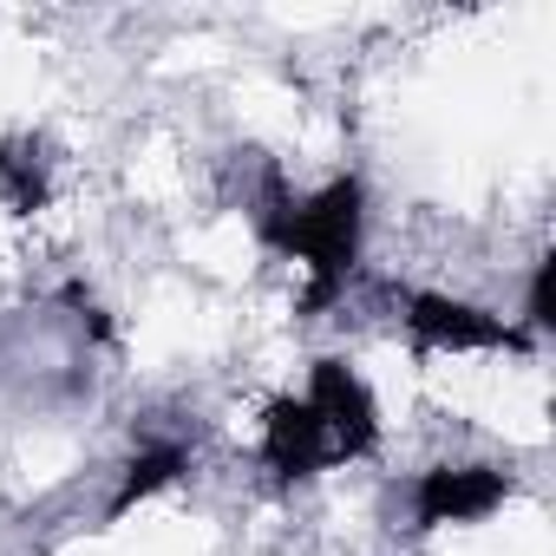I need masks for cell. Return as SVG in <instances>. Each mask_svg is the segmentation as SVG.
Masks as SVG:
<instances>
[{"instance_id": "4", "label": "cell", "mask_w": 556, "mask_h": 556, "mask_svg": "<svg viewBox=\"0 0 556 556\" xmlns=\"http://www.w3.org/2000/svg\"><path fill=\"white\" fill-rule=\"evenodd\" d=\"M255 465L275 471L282 484H308L321 471H334V445L315 419V406L302 393H275L262 406V426H255Z\"/></svg>"}, {"instance_id": "5", "label": "cell", "mask_w": 556, "mask_h": 556, "mask_svg": "<svg viewBox=\"0 0 556 556\" xmlns=\"http://www.w3.org/2000/svg\"><path fill=\"white\" fill-rule=\"evenodd\" d=\"M190 465H197L190 439H170V432H151V439H138V445H131V458L118 465V484H112V497H105V517H125V510H138L144 497L170 491V484H177Z\"/></svg>"}, {"instance_id": "3", "label": "cell", "mask_w": 556, "mask_h": 556, "mask_svg": "<svg viewBox=\"0 0 556 556\" xmlns=\"http://www.w3.org/2000/svg\"><path fill=\"white\" fill-rule=\"evenodd\" d=\"M302 400L315 406V419H321V432H328V445H334V465H361V458H374V452L387 445L380 393L367 387V374H361L354 361L321 354V361L308 367Z\"/></svg>"}, {"instance_id": "1", "label": "cell", "mask_w": 556, "mask_h": 556, "mask_svg": "<svg viewBox=\"0 0 556 556\" xmlns=\"http://www.w3.org/2000/svg\"><path fill=\"white\" fill-rule=\"evenodd\" d=\"M400 334L413 341V354H439V361H465V354H530V334L465 295L445 289H406L400 295Z\"/></svg>"}, {"instance_id": "6", "label": "cell", "mask_w": 556, "mask_h": 556, "mask_svg": "<svg viewBox=\"0 0 556 556\" xmlns=\"http://www.w3.org/2000/svg\"><path fill=\"white\" fill-rule=\"evenodd\" d=\"M53 144L40 131H14L0 138V210L14 216H40L53 203Z\"/></svg>"}, {"instance_id": "2", "label": "cell", "mask_w": 556, "mask_h": 556, "mask_svg": "<svg viewBox=\"0 0 556 556\" xmlns=\"http://www.w3.org/2000/svg\"><path fill=\"white\" fill-rule=\"evenodd\" d=\"M517 478L491 458H439L426 471H413L406 484V523L426 536V530H471L484 517H497L510 504Z\"/></svg>"}]
</instances>
